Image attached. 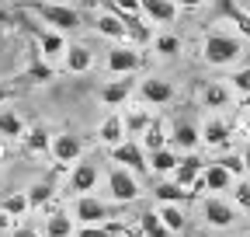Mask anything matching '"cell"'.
I'll list each match as a JSON object with an SVG mask.
<instances>
[{
    "instance_id": "f35d334b",
    "label": "cell",
    "mask_w": 250,
    "mask_h": 237,
    "mask_svg": "<svg viewBox=\"0 0 250 237\" xmlns=\"http://www.w3.org/2000/svg\"><path fill=\"white\" fill-rule=\"evenodd\" d=\"M233 202L240 206V210L250 213V182H243V178H240V182L233 185Z\"/></svg>"
},
{
    "instance_id": "d6986e66",
    "label": "cell",
    "mask_w": 250,
    "mask_h": 237,
    "mask_svg": "<svg viewBox=\"0 0 250 237\" xmlns=\"http://www.w3.org/2000/svg\"><path fill=\"white\" fill-rule=\"evenodd\" d=\"M170 146L174 150H184V154H195L202 146V129L195 122H177L174 133H170Z\"/></svg>"
},
{
    "instance_id": "9c48e42d",
    "label": "cell",
    "mask_w": 250,
    "mask_h": 237,
    "mask_svg": "<svg viewBox=\"0 0 250 237\" xmlns=\"http://www.w3.org/2000/svg\"><path fill=\"white\" fill-rule=\"evenodd\" d=\"M49 154L59 167H73L77 161H83V140L77 133H59V136H52Z\"/></svg>"
},
{
    "instance_id": "74e56055",
    "label": "cell",
    "mask_w": 250,
    "mask_h": 237,
    "mask_svg": "<svg viewBox=\"0 0 250 237\" xmlns=\"http://www.w3.org/2000/svg\"><path fill=\"white\" fill-rule=\"evenodd\" d=\"M104 4H108V11H115V14H129V18H139V14H143L139 0H104Z\"/></svg>"
},
{
    "instance_id": "1f68e13d",
    "label": "cell",
    "mask_w": 250,
    "mask_h": 237,
    "mask_svg": "<svg viewBox=\"0 0 250 237\" xmlns=\"http://www.w3.org/2000/svg\"><path fill=\"white\" fill-rule=\"evenodd\" d=\"M139 234H143V237H174V234L164 227V220L156 216V210H146V213L139 216Z\"/></svg>"
},
{
    "instance_id": "277c9868",
    "label": "cell",
    "mask_w": 250,
    "mask_h": 237,
    "mask_svg": "<svg viewBox=\"0 0 250 237\" xmlns=\"http://www.w3.org/2000/svg\"><path fill=\"white\" fill-rule=\"evenodd\" d=\"M108 192H111V199H115L118 206L136 202V199L143 195V189H139V174H132V171H125V167L111 164V171H108Z\"/></svg>"
},
{
    "instance_id": "b9f144b4",
    "label": "cell",
    "mask_w": 250,
    "mask_h": 237,
    "mask_svg": "<svg viewBox=\"0 0 250 237\" xmlns=\"http://www.w3.org/2000/svg\"><path fill=\"white\" fill-rule=\"evenodd\" d=\"M11 237H42V230H35V227H14Z\"/></svg>"
},
{
    "instance_id": "d590c367",
    "label": "cell",
    "mask_w": 250,
    "mask_h": 237,
    "mask_svg": "<svg viewBox=\"0 0 250 237\" xmlns=\"http://www.w3.org/2000/svg\"><path fill=\"white\" fill-rule=\"evenodd\" d=\"M153 52H160V56H177L181 52V39L174 32H160V35H153Z\"/></svg>"
},
{
    "instance_id": "4dcf8cb0",
    "label": "cell",
    "mask_w": 250,
    "mask_h": 237,
    "mask_svg": "<svg viewBox=\"0 0 250 237\" xmlns=\"http://www.w3.org/2000/svg\"><path fill=\"white\" fill-rule=\"evenodd\" d=\"M156 216L164 220V227H167L170 234H181V230L188 227V216L181 213V206H174V202H160V206H156Z\"/></svg>"
},
{
    "instance_id": "8992f818",
    "label": "cell",
    "mask_w": 250,
    "mask_h": 237,
    "mask_svg": "<svg viewBox=\"0 0 250 237\" xmlns=\"http://www.w3.org/2000/svg\"><path fill=\"white\" fill-rule=\"evenodd\" d=\"M28 32L35 35V49L49 59V63L56 67V63H62V56H66V35L62 32H52V28H45V24H28Z\"/></svg>"
},
{
    "instance_id": "4fadbf2b",
    "label": "cell",
    "mask_w": 250,
    "mask_h": 237,
    "mask_svg": "<svg viewBox=\"0 0 250 237\" xmlns=\"http://www.w3.org/2000/svg\"><path fill=\"white\" fill-rule=\"evenodd\" d=\"M98 164H90V161H77L73 167H70V192H77V195H90L94 192V185H98Z\"/></svg>"
},
{
    "instance_id": "d6a6232c",
    "label": "cell",
    "mask_w": 250,
    "mask_h": 237,
    "mask_svg": "<svg viewBox=\"0 0 250 237\" xmlns=\"http://www.w3.org/2000/svg\"><path fill=\"white\" fill-rule=\"evenodd\" d=\"M115 234H129V237H136V230H132V227H122V223H104V227H77V234H73V237H115Z\"/></svg>"
},
{
    "instance_id": "ba28073f",
    "label": "cell",
    "mask_w": 250,
    "mask_h": 237,
    "mask_svg": "<svg viewBox=\"0 0 250 237\" xmlns=\"http://www.w3.org/2000/svg\"><path fill=\"white\" fill-rule=\"evenodd\" d=\"M202 220L215 230H226V227L236 223V206L226 202L223 195H205L202 199Z\"/></svg>"
},
{
    "instance_id": "5bb4252c",
    "label": "cell",
    "mask_w": 250,
    "mask_h": 237,
    "mask_svg": "<svg viewBox=\"0 0 250 237\" xmlns=\"http://www.w3.org/2000/svg\"><path fill=\"white\" fill-rule=\"evenodd\" d=\"M202 171H205V161H202L198 154H184V157L177 161L174 174H170V182H177L181 189H188V192H191V185L202 178Z\"/></svg>"
},
{
    "instance_id": "d4e9b609",
    "label": "cell",
    "mask_w": 250,
    "mask_h": 237,
    "mask_svg": "<svg viewBox=\"0 0 250 237\" xmlns=\"http://www.w3.org/2000/svg\"><path fill=\"white\" fill-rule=\"evenodd\" d=\"M177 161H181V154L174 150V146L153 150V154H149V171H153V174H160V178H170L174 167H177Z\"/></svg>"
},
{
    "instance_id": "f546056e",
    "label": "cell",
    "mask_w": 250,
    "mask_h": 237,
    "mask_svg": "<svg viewBox=\"0 0 250 237\" xmlns=\"http://www.w3.org/2000/svg\"><path fill=\"white\" fill-rule=\"evenodd\" d=\"M24 122L14 108H0V140H21L24 136Z\"/></svg>"
},
{
    "instance_id": "83f0119b",
    "label": "cell",
    "mask_w": 250,
    "mask_h": 237,
    "mask_svg": "<svg viewBox=\"0 0 250 237\" xmlns=\"http://www.w3.org/2000/svg\"><path fill=\"white\" fill-rule=\"evenodd\" d=\"M21 143H24V150H28V154H49L52 136H49L45 126H28L24 136H21Z\"/></svg>"
},
{
    "instance_id": "7bdbcfd3",
    "label": "cell",
    "mask_w": 250,
    "mask_h": 237,
    "mask_svg": "<svg viewBox=\"0 0 250 237\" xmlns=\"http://www.w3.org/2000/svg\"><path fill=\"white\" fill-rule=\"evenodd\" d=\"M174 4H177V11H198L205 0H174Z\"/></svg>"
},
{
    "instance_id": "3957f363",
    "label": "cell",
    "mask_w": 250,
    "mask_h": 237,
    "mask_svg": "<svg viewBox=\"0 0 250 237\" xmlns=\"http://www.w3.org/2000/svg\"><path fill=\"white\" fill-rule=\"evenodd\" d=\"M70 216L80 223V227H104L111 216H115V206L98 199V195H77Z\"/></svg>"
},
{
    "instance_id": "836d02e7",
    "label": "cell",
    "mask_w": 250,
    "mask_h": 237,
    "mask_svg": "<svg viewBox=\"0 0 250 237\" xmlns=\"http://www.w3.org/2000/svg\"><path fill=\"white\" fill-rule=\"evenodd\" d=\"M0 210H4L11 220H21V216L31 213V206H28V195H24V192H11L4 202H0Z\"/></svg>"
},
{
    "instance_id": "ffe728a7",
    "label": "cell",
    "mask_w": 250,
    "mask_h": 237,
    "mask_svg": "<svg viewBox=\"0 0 250 237\" xmlns=\"http://www.w3.org/2000/svg\"><path fill=\"white\" fill-rule=\"evenodd\" d=\"M202 182H205V192H212V195H219V192H229L233 185H236V178L223 167V164H205V171H202Z\"/></svg>"
},
{
    "instance_id": "44dd1931",
    "label": "cell",
    "mask_w": 250,
    "mask_h": 237,
    "mask_svg": "<svg viewBox=\"0 0 250 237\" xmlns=\"http://www.w3.org/2000/svg\"><path fill=\"white\" fill-rule=\"evenodd\" d=\"M139 7H143V18L153 24H174V18H177L174 0H139Z\"/></svg>"
},
{
    "instance_id": "8d00e7d4",
    "label": "cell",
    "mask_w": 250,
    "mask_h": 237,
    "mask_svg": "<svg viewBox=\"0 0 250 237\" xmlns=\"http://www.w3.org/2000/svg\"><path fill=\"white\" fill-rule=\"evenodd\" d=\"M229 87H233V95H240V98H250V67H243V70H236L229 80H226Z\"/></svg>"
},
{
    "instance_id": "ac0fdd59",
    "label": "cell",
    "mask_w": 250,
    "mask_h": 237,
    "mask_svg": "<svg viewBox=\"0 0 250 237\" xmlns=\"http://www.w3.org/2000/svg\"><path fill=\"white\" fill-rule=\"evenodd\" d=\"M233 98H236V95H233V87H229L226 80H208V84L202 87V105H205V108H215V112H219V108H229Z\"/></svg>"
},
{
    "instance_id": "e0dca14e",
    "label": "cell",
    "mask_w": 250,
    "mask_h": 237,
    "mask_svg": "<svg viewBox=\"0 0 250 237\" xmlns=\"http://www.w3.org/2000/svg\"><path fill=\"white\" fill-rule=\"evenodd\" d=\"M132 91H136L132 77H118V80H108V84L101 87V101H104L108 108H122L125 101L132 98Z\"/></svg>"
},
{
    "instance_id": "484cf974",
    "label": "cell",
    "mask_w": 250,
    "mask_h": 237,
    "mask_svg": "<svg viewBox=\"0 0 250 237\" xmlns=\"http://www.w3.org/2000/svg\"><path fill=\"white\" fill-rule=\"evenodd\" d=\"M153 199H156V206H160V202H174V206H181V202L195 199V195L188 192V189H181L177 182H170V178H164V182L153 189Z\"/></svg>"
},
{
    "instance_id": "ab89813d",
    "label": "cell",
    "mask_w": 250,
    "mask_h": 237,
    "mask_svg": "<svg viewBox=\"0 0 250 237\" xmlns=\"http://www.w3.org/2000/svg\"><path fill=\"white\" fill-rule=\"evenodd\" d=\"M219 164H223V167H226V171L236 178V182H240V178L247 174V167H243V157H240V154H226V157L219 161Z\"/></svg>"
},
{
    "instance_id": "7c38bea8",
    "label": "cell",
    "mask_w": 250,
    "mask_h": 237,
    "mask_svg": "<svg viewBox=\"0 0 250 237\" xmlns=\"http://www.w3.org/2000/svg\"><path fill=\"white\" fill-rule=\"evenodd\" d=\"M49 80H56V67L49 63V59H45L39 49H31L28 67H24V73L14 77V84H49Z\"/></svg>"
},
{
    "instance_id": "cb8c5ba5",
    "label": "cell",
    "mask_w": 250,
    "mask_h": 237,
    "mask_svg": "<svg viewBox=\"0 0 250 237\" xmlns=\"http://www.w3.org/2000/svg\"><path fill=\"white\" fill-rule=\"evenodd\" d=\"M139 143H143V150H146V154H153V150H164V146H170V133H167V126L160 122V118H153V122H149V129L139 136Z\"/></svg>"
},
{
    "instance_id": "7402d4cb",
    "label": "cell",
    "mask_w": 250,
    "mask_h": 237,
    "mask_svg": "<svg viewBox=\"0 0 250 237\" xmlns=\"http://www.w3.org/2000/svg\"><path fill=\"white\" fill-rule=\"evenodd\" d=\"M77 234V220L66 210H52L42 223V237H73Z\"/></svg>"
},
{
    "instance_id": "2e32d148",
    "label": "cell",
    "mask_w": 250,
    "mask_h": 237,
    "mask_svg": "<svg viewBox=\"0 0 250 237\" xmlns=\"http://www.w3.org/2000/svg\"><path fill=\"white\" fill-rule=\"evenodd\" d=\"M98 140L108 146V150L129 140V133H125V122H122V112H108V115L101 118V126H98Z\"/></svg>"
},
{
    "instance_id": "52a82bcc",
    "label": "cell",
    "mask_w": 250,
    "mask_h": 237,
    "mask_svg": "<svg viewBox=\"0 0 250 237\" xmlns=\"http://www.w3.org/2000/svg\"><path fill=\"white\" fill-rule=\"evenodd\" d=\"M108 70L115 73V77H132L139 67H143V52L136 49V46H125V42H118V46H111L108 49Z\"/></svg>"
},
{
    "instance_id": "ee69618b",
    "label": "cell",
    "mask_w": 250,
    "mask_h": 237,
    "mask_svg": "<svg viewBox=\"0 0 250 237\" xmlns=\"http://www.w3.org/2000/svg\"><path fill=\"white\" fill-rule=\"evenodd\" d=\"M7 230H14V220H11V216H7L4 210H0V237H4Z\"/></svg>"
},
{
    "instance_id": "603a6c76",
    "label": "cell",
    "mask_w": 250,
    "mask_h": 237,
    "mask_svg": "<svg viewBox=\"0 0 250 237\" xmlns=\"http://www.w3.org/2000/svg\"><path fill=\"white\" fill-rule=\"evenodd\" d=\"M62 73H87L90 67H94V52L87 49V46H66V56H62Z\"/></svg>"
},
{
    "instance_id": "e575fe53",
    "label": "cell",
    "mask_w": 250,
    "mask_h": 237,
    "mask_svg": "<svg viewBox=\"0 0 250 237\" xmlns=\"http://www.w3.org/2000/svg\"><path fill=\"white\" fill-rule=\"evenodd\" d=\"M223 14L236 21V32H240V39H250V14H247L243 7H236L233 0H223Z\"/></svg>"
},
{
    "instance_id": "30bf717a",
    "label": "cell",
    "mask_w": 250,
    "mask_h": 237,
    "mask_svg": "<svg viewBox=\"0 0 250 237\" xmlns=\"http://www.w3.org/2000/svg\"><path fill=\"white\" fill-rule=\"evenodd\" d=\"M139 98H143V105H149V108L170 105V101H174V84H170L167 77H146V80H139Z\"/></svg>"
},
{
    "instance_id": "f6af8a7d",
    "label": "cell",
    "mask_w": 250,
    "mask_h": 237,
    "mask_svg": "<svg viewBox=\"0 0 250 237\" xmlns=\"http://www.w3.org/2000/svg\"><path fill=\"white\" fill-rule=\"evenodd\" d=\"M240 157H243V167H247V174H250V143L243 146V154H240Z\"/></svg>"
},
{
    "instance_id": "4316f807",
    "label": "cell",
    "mask_w": 250,
    "mask_h": 237,
    "mask_svg": "<svg viewBox=\"0 0 250 237\" xmlns=\"http://www.w3.org/2000/svg\"><path fill=\"white\" fill-rule=\"evenodd\" d=\"M122 122H125L129 140H136V136H143V133L149 129L153 115H149V108H129V112H122Z\"/></svg>"
},
{
    "instance_id": "6da1fadb",
    "label": "cell",
    "mask_w": 250,
    "mask_h": 237,
    "mask_svg": "<svg viewBox=\"0 0 250 237\" xmlns=\"http://www.w3.org/2000/svg\"><path fill=\"white\" fill-rule=\"evenodd\" d=\"M240 56H243V39L240 35L219 32V28L205 32V39H202V59L208 67H233Z\"/></svg>"
},
{
    "instance_id": "5b68a950",
    "label": "cell",
    "mask_w": 250,
    "mask_h": 237,
    "mask_svg": "<svg viewBox=\"0 0 250 237\" xmlns=\"http://www.w3.org/2000/svg\"><path fill=\"white\" fill-rule=\"evenodd\" d=\"M111 164L125 167V171H132V174H146L149 171V154L143 150V143L139 140H125L118 146H111Z\"/></svg>"
},
{
    "instance_id": "60d3db41",
    "label": "cell",
    "mask_w": 250,
    "mask_h": 237,
    "mask_svg": "<svg viewBox=\"0 0 250 237\" xmlns=\"http://www.w3.org/2000/svg\"><path fill=\"white\" fill-rule=\"evenodd\" d=\"M18 95H21V84H14V80H0V105L11 101V98H18Z\"/></svg>"
},
{
    "instance_id": "7a4b0ae2",
    "label": "cell",
    "mask_w": 250,
    "mask_h": 237,
    "mask_svg": "<svg viewBox=\"0 0 250 237\" xmlns=\"http://www.w3.org/2000/svg\"><path fill=\"white\" fill-rule=\"evenodd\" d=\"M28 11L39 14L45 28H52V32H62V35H66V32H77V28L83 24L80 11H77V7H66V4H45V0H31Z\"/></svg>"
},
{
    "instance_id": "8fae6325",
    "label": "cell",
    "mask_w": 250,
    "mask_h": 237,
    "mask_svg": "<svg viewBox=\"0 0 250 237\" xmlns=\"http://www.w3.org/2000/svg\"><path fill=\"white\" fill-rule=\"evenodd\" d=\"M198 129H202V146H208V150H226V146H229L233 129H229V122H226V118L208 115Z\"/></svg>"
},
{
    "instance_id": "9a60e30c",
    "label": "cell",
    "mask_w": 250,
    "mask_h": 237,
    "mask_svg": "<svg viewBox=\"0 0 250 237\" xmlns=\"http://www.w3.org/2000/svg\"><path fill=\"white\" fill-rule=\"evenodd\" d=\"M94 28H98V35L111 39L115 46L129 39V28H125V14H115V11H108V7H104V11L98 14V21H94Z\"/></svg>"
},
{
    "instance_id": "f1b7e54d",
    "label": "cell",
    "mask_w": 250,
    "mask_h": 237,
    "mask_svg": "<svg viewBox=\"0 0 250 237\" xmlns=\"http://www.w3.org/2000/svg\"><path fill=\"white\" fill-rule=\"evenodd\" d=\"M24 195H28V206H31V210H45V206L56 199V185L49 182V178H42V182H35L31 189H24Z\"/></svg>"
},
{
    "instance_id": "bcb514c9",
    "label": "cell",
    "mask_w": 250,
    "mask_h": 237,
    "mask_svg": "<svg viewBox=\"0 0 250 237\" xmlns=\"http://www.w3.org/2000/svg\"><path fill=\"white\" fill-rule=\"evenodd\" d=\"M0 157H4V150H0Z\"/></svg>"
}]
</instances>
